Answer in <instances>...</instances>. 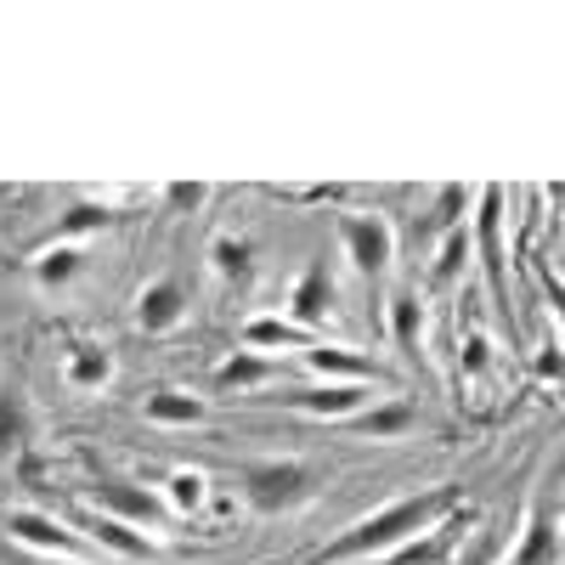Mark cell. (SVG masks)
Returning <instances> with one entry per match:
<instances>
[{
  "label": "cell",
  "instance_id": "obj_30",
  "mask_svg": "<svg viewBox=\"0 0 565 565\" xmlns=\"http://www.w3.org/2000/svg\"><path fill=\"white\" fill-rule=\"evenodd\" d=\"M34 565H97V559H34Z\"/></svg>",
  "mask_w": 565,
  "mask_h": 565
},
{
  "label": "cell",
  "instance_id": "obj_4",
  "mask_svg": "<svg viewBox=\"0 0 565 565\" xmlns=\"http://www.w3.org/2000/svg\"><path fill=\"white\" fill-rule=\"evenodd\" d=\"M334 232H340V249H345L356 277L380 282L396 266V226H391V215H380V210H340Z\"/></svg>",
  "mask_w": 565,
  "mask_h": 565
},
{
  "label": "cell",
  "instance_id": "obj_26",
  "mask_svg": "<svg viewBox=\"0 0 565 565\" xmlns=\"http://www.w3.org/2000/svg\"><path fill=\"white\" fill-rule=\"evenodd\" d=\"M537 282H543V295H548V311H554L559 334H565V271H554L548 260H537Z\"/></svg>",
  "mask_w": 565,
  "mask_h": 565
},
{
  "label": "cell",
  "instance_id": "obj_17",
  "mask_svg": "<svg viewBox=\"0 0 565 565\" xmlns=\"http://www.w3.org/2000/svg\"><path fill=\"white\" fill-rule=\"evenodd\" d=\"M34 441V402L23 385L0 391V458H18Z\"/></svg>",
  "mask_w": 565,
  "mask_h": 565
},
{
  "label": "cell",
  "instance_id": "obj_23",
  "mask_svg": "<svg viewBox=\"0 0 565 565\" xmlns=\"http://www.w3.org/2000/svg\"><path fill=\"white\" fill-rule=\"evenodd\" d=\"M114 221H119L114 204H74V210L57 215V244H74V238H85V232H103Z\"/></svg>",
  "mask_w": 565,
  "mask_h": 565
},
{
  "label": "cell",
  "instance_id": "obj_21",
  "mask_svg": "<svg viewBox=\"0 0 565 565\" xmlns=\"http://www.w3.org/2000/svg\"><path fill=\"white\" fill-rule=\"evenodd\" d=\"M90 543L108 548V554H119V559H153V554H159V543H153L148 532L114 521V514H97V521H90Z\"/></svg>",
  "mask_w": 565,
  "mask_h": 565
},
{
  "label": "cell",
  "instance_id": "obj_18",
  "mask_svg": "<svg viewBox=\"0 0 565 565\" xmlns=\"http://www.w3.org/2000/svg\"><path fill=\"white\" fill-rule=\"evenodd\" d=\"M391 345L402 362H424V300L418 289H402L391 300Z\"/></svg>",
  "mask_w": 565,
  "mask_h": 565
},
{
  "label": "cell",
  "instance_id": "obj_22",
  "mask_svg": "<svg viewBox=\"0 0 565 565\" xmlns=\"http://www.w3.org/2000/svg\"><path fill=\"white\" fill-rule=\"evenodd\" d=\"M159 498L170 503V514H199L210 503V476H204V469H170Z\"/></svg>",
  "mask_w": 565,
  "mask_h": 565
},
{
  "label": "cell",
  "instance_id": "obj_9",
  "mask_svg": "<svg viewBox=\"0 0 565 565\" xmlns=\"http://www.w3.org/2000/svg\"><path fill=\"white\" fill-rule=\"evenodd\" d=\"M295 413H306V418H322V424H351L356 413H367L373 402V385H300V391H289L282 396Z\"/></svg>",
  "mask_w": 565,
  "mask_h": 565
},
{
  "label": "cell",
  "instance_id": "obj_1",
  "mask_svg": "<svg viewBox=\"0 0 565 565\" xmlns=\"http://www.w3.org/2000/svg\"><path fill=\"white\" fill-rule=\"evenodd\" d=\"M441 514H458V492L452 487H430V492H413V498H396L385 509L362 514L356 526H345L334 543H328L317 559L322 565H356V559H391L396 548H407L413 537L436 532Z\"/></svg>",
  "mask_w": 565,
  "mask_h": 565
},
{
  "label": "cell",
  "instance_id": "obj_24",
  "mask_svg": "<svg viewBox=\"0 0 565 565\" xmlns=\"http://www.w3.org/2000/svg\"><path fill=\"white\" fill-rule=\"evenodd\" d=\"M469 255H476V238H469L463 226H452L447 238H441V255H436V266H430V282H436V289H447V282H452V277L469 266Z\"/></svg>",
  "mask_w": 565,
  "mask_h": 565
},
{
  "label": "cell",
  "instance_id": "obj_6",
  "mask_svg": "<svg viewBox=\"0 0 565 565\" xmlns=\"http://www.w3.org/2000/svg\"><path fill=\"white\" fill-rule=\"evenodd\" d=\"M186 317H193V295H186V282H181V277H153L148 289L136 295V306H130L136 334H148V340L175 334Z\"/></svg>",
  "mask_w": 565,
  "mask_h": 565
},
{
  "label": "cell",
  "instance_id": "obj_11",
  "mask_svg": "<svg viewBox=\"0 0 565 565\" xmlns=\"http://www.w3.org/2000/svg\"><path fill=\"white\" fill-rule=\"evenodd\" d=\"M311 345H317L311 328H300V322H289V317H271V311H255V317L238 328V351H260V356H277V351L306 356Z\"/></svg>",
  "mask_w": 565,
  "mask_h": 565
},
{
  "label": "cell",
  "instance_id": "obj_8",
  "mask_svg": "<svg viewBox=\"0 0 565 565\" xmlns=\"http://www.w3.org/2000/svg\"><path fill=\"white\" fill-rule=\"evenodd\" d=\"M334 311H340V282H334V271H328V260H311V266L295 277L282 317L300 322V328H311V334H322V328L334 322Z\"/></svg>",
  "mask_w": 565,
  "mask_h": 565
},
{
  "label": "cell",
  "instance_id": "obj_13",
  "mask_svg": "<svg viewBox=\"0 0 565 565\" xmlns=\"http://www.w3.org/2000/svg\"><path fill=\"white\" fill-rule=\"evenodd\" d=\"M351 430H356L362 441H402V436L418 430V407L402 402V396H380L367 413L351 418Z\"/></svg>",
  "mask_w": 565,
  "mask_h": 565
},
{
  "label": "cell",
  "instance_id": "obj_27",
  "mask_svg": "<svg viewBox=\"0 0 565 565\" xmlns=\"http://www.w3.org/2000/svg\"><path fill=\"white\" fill-rule=\"evenodd\" d=\"M532 367H537V380H554V385H565V340L554 345H537V356H532Z\"/></svg>",
  "mask_w": 565,
  "mask_h": 565
},
{
  "label": "cell",
  "instance_id": "obj_20",
  "mask_svg": "<svg viewBox=\"0 0 565 565\" xmlns=\"http://www.w3.org/2000/svg\"><path fill=\"white\" fill-rule=\"evenodd\" d=\"M85 271V249L79 244H45L34 260H29V277L40 289H68V282Z\"/></svg>",
  "mask_w": 565,
  "mask_h": 565
},
{
  "label": "cell",
  "instance_id": "obj_28",
  "mask_svg": "<svg viewBox=\"0 0 565 565\" xmlns=\"http://www.w3.org/2000/svg\"><path fill=\"white\" fill-rule=\"evenodd\" d=\"M487 362H492V340H487V334H463V367L481 373Z\"/></svg>",
  "mask_w": 565,
  "mask_h": 565
},
{
  "label": "cell",
  "instance_id": "obj_19",
  "mask_svg": "<svg viewBox=\"0 0 565 565\" xmlns=\"http://www.w3.org/2000/svg\"><path fill=\"white\" fill-rule=\"evenodd\" d=\"M509 565H565V537H559V521L554 514H532L526 532H521V548H514Z\"/></svg>",
  "mask_w": 565,
  "mask_h": 565
},
{
  "label": "cell",
  "instance_id": "obj_12",
  "mask_svg": "<svg viewBox=\"0 0 565 565\" xmlns=\"http://www.w3.org/2000/svg\"><path fill=\"white\" fill-rule=\"evenodd\" d=\"M114 373H119V367H114V351L97 345V340H79V345H68V356H63V385L79 391V396L108 391Z\"/></svg>",
  "mask_w": 565,
  "mask_h": 565
},
{
  "label": "cell",
  "instance_id": "obj_25",
  "mask_svg": "<svg viewBox=\"0 0 565 565\" xmlns=\"http://www.w3.org/2000/svg\"><path fill=\"white\" fill-rule=\"evenodd\" d=\"M204 204H210V186L204 181H170L164 186V210L170 215H199Z\"/></svg>",
  "mask_w": 565,
  "mask_h": 565
},
{
  "label": "cell",
  "instance_id": "obj_7",
  "mask_svg": "<svg viewBox=\"0 0 565 565\" xmlns=\"http://www.w3.org/2000/svg\"><path fill=\"white\" fill-rule=\"evenodd\" d=\"M7 532L12 543L34 548L40 559H90V543L79 532H68L57 514H40V509H12L7 514Z\"/></svg>",
  "mask_w": 565,
  "mask_h": 565
},
{
  "label": "cell",
  "instance_id": "obj_15",
  "mask_svg": "<svg viewBox=\"0 0 565 565\" xmlns=\"http://www.w3.org/2000/svg\"><path fill=\"white\" fill-rule=\"evenodd\" d=\"M141 413H148V424H159V430H193V424L210 418V402L193 396V391H148Z\"/></svg>",
  "mask_w": 565,
  "mask_h": 565
},
{
  "label": "cell",
  "instance_id": "obj_10",
  "mask_svg": "<svg viewBox=\"0 0 565 565\" xmlns=\"http://www.w3.org/2000/svg\"><path fill=\"white\" fill-rule=\"evenodd\" d=\"M300 362H306L311 373H322V385H380V380H385V367L373 362V356H362V351H351V345H328V340H317Z\"/></svg>",
  "mask_w": 565,
  "mask_h": 565
},
{
  "label": "cell",
  "instance_id": "obj_5",
  "mask_svg": "<svg viewBox=\"0 0 565 565\" xmlns=\"http://www.w3.org/2000/svg\"><path fill=\"white\" fill-rule=\"evenodd\" d=\"M503 210H509V186H481V204H476V255H481V271H487V295L498 306V317H509L514 328V311H509V249H503Z\"/></svg>",
  "mask_w": 565,
  "mask_h": 565
},
{
  "label": "cell",
  "instance_id": "obj_29",
  "mask_svg": "<svg viewBox=\"0 0 565 565\" xmlns=\"http://www.w3.org/2000/svg\"><path fill=\"white\" fill-rule=\"evenodd\" d=\"M458 204H463V193H458V186H447V193H441V226L447 232L458 226Z\"/></svg>",
  "mask_w": 565,
  "mask_h": 565
},
{
  "label": "cell",
  "instance_id": "obj_16",
  "mask_svg": "<svg viewBox=\"0 0 565 565\" xmlns=\"http://www.w3.org/2000/svg\"><path fill=\"white\" fill-rule=\"evenodd\" d=\"M210 271L221 277V282H232V289H249L255 282V244L249 238H238V232H215L210 238Z\"/></svg>",
  "mask_w": 565,
  "mask_h": 565
},
{
  "label": "cell",
  "instance_id": "obj_14",
  "mask_svg": "<svg viewBox=\"0 0 565 565\" xmlns=\"http://www.w3.org/2000/svg\"><path fill=\"white\" fill-rule=\"evenodd\" d=\"M271 380H282V362L277 356H260V351H232L221 367H215V391H260V385H271Z\"/></svg>",
  "mask_w": 565,
  "mask_h": 565
},
{
  "label": "cell",
  "instance_id": "obj_3",
  "mask_svg": "<svg viewBox=\"0 0 565 565\" xmlns=\"http://www.w3.org/2000/svg\"><path fill=\"white\" fill-rule=\"evenodd\" d=\"M85 498L97 514H114V521H125L136 532H170V521H175L170 503L159 498V487H141L130 476H114V469H97Z\"/></svg>",
  "mask_w": 565,
  "mask_h": 565
},
{
  "label": "cell",
  "instance_id": "obj_2",
  "mask_svg": "<svg viewBox=\"0 0 565 565\" xmlns=\"http://www.w3.org/2000/svg\"><path fill=\"white\" fill-rule=\"evenodd\" d=\"M317 487H322V476L306 458H255V463H244V503L255 514H266V521L306 509L317 498Z\"/></svg>",
  "mask_w": 565,
  "mask_h": 565
}]
</instances>
